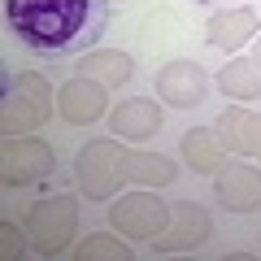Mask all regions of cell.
Segmentation results:
<instances>
[{
    "instance_id": "cell-17",
    "label": "cell",
    "mask_w": 261,
    "mask_h": 261,
    "mask_svg": "<svg viewBox=\"0 0 261 261\" xmlns=\"http://www.w3.org/2000/svg\"><path fill=\"white\" fill-rule=\"evenodd\" d=\"M74 257H83V261L87 257H130V248L126 244H113L109 235H87V240L74 248Z\"/></svg>"
},
{
    "instance_id": "cell-5",
    "label": "cell",
    "mask_w": 261,
    "mask_h": 261,
    "mask_svg": "<svg viewBox=\"0 0 261 261\" xmlns=\"http://www.w3.org/2000/svg\"><path fill=\"white\" fill-rule=\"evenodd\" d=\"M214 196L231 214H252L261 205V170L252 166H222L214 174Z\"/></svg>"
},
{
    "instance_id": "cell-11",
    "label": "cell",
    "mask_w": 261,
    "mask_h": 261,
    "mask_svg": "<svg viewBox=\"0 0 261 261\" xmlns=\"http://www.w3.org/2000/svg\"><path fill=\"white\" fill-rule=\"evenodd\" d=\"M109 126H113L118 140H152L157 126H161V109L148 96H135V100H122L109 113Z\"/></svg>"
},
{
    "instance_id": "cell-6",
    "label": "cell",
    "mask_w": 261,
    "mask_h": 261,
    "mask_svg": "<svg viewBox=\"0 0 261 261\" xmlns=\"http://www.w3.org/2000/svg\"><path fill=\"white\" fill-rule=\"evenodd\" d=\"M70 231H74V205L65 196L44 200V205L31 209V235H35V244L44 252H61L65 240H70Z\"/></svg>"
},
{
    "instance_id": "cell-4",
    "label": "cell",
    "mask_w": 261,
    "mask_h": 261,
    "mask_svg": "<svg viewBox=\"0 0 261 261\" xmlns=\"http://www.w3.org/2000/svg\"><path fill=\"white\" fill-rule=\"evenodd\" d=\"M157 96L174 109H196L209 96V79L196 61H170L166 70H157Z\"/></svg>"
},
{
    "instance_id": "cell-7",
    "label": "cell",
    "mask_w": 261,
    "mask_h": 261,
    "mask_svg": "<svg viewBox=\"0 0 261 261\" xmlns=\"http://www.w3.org/2000/svg\"><path fill=\"white\" fill-rule=\"evenodd\" d=\"M218 140L226 152H240V157H261V113L231 105V109L218 118Z\"/></svg>"
},
{
    "instance_id": "cell-8",
    "label": "cell",
    "mask_w": 261,
    "mask_h": 261,
    "mask_svg": "<svg viewBox=\"0 0 261 261\" xmlns=\"http://www.w3.org/2000/svg\"><path fill=\"white\" fill-rule=\"evenodd\" d=\"M261 31V18L252 5H244V9H226V13H214V18L205 22V35L214 48H222V53H240L244 44H248L252 35Z\"/></svg>"
},
{
    "instance_id": "cell-10",
    "label": "cell",
    "mask_w": 261,
    "mask_h": 261,
    "mask_svg": "<svg viewBox=\"0 0 261 261\" xmlns=\"http://www.w3.org/2000/svg\"><path fill=\"white\" fill-rule=\"evenodd\" d=\"M61 118L70 122V126H87V122H96L105 113V83H96V79H70V83L61 87Z\"/></svg>"
},
{
    "instance_id": "cell-9",
    "label": "cell",
    "mask_w": 261,
    "mask_h": 261,
    "mask_svg": "<svg viewBox=\"0 0 261 261\" xmlns=\"http://www.w3.org/2000/svg\"><path fill=\"white\" fill-rule=\"evenodd\" d=\"M53 170V148L39 140H9L5 144V183L9 187H22L31 178L48 174Z\"/></svg>"
},
{
    "instance_id": "cell-14",
    "label": "cell",
    "mask_w": 261,
    "mask_h": 261,
    "mask_svg": "<svg viewBox=\"0 0 261 261\" xmlns=\"http://www.w3.org/2000/svg\"><path fill=\"white\" fill-rule=\"evenodd\" d=\"M183 157L192 161V170H200V174H218V170L226 166V148L222 140H218V130L209 126H196L183 135Z\"/></svg>"
},
{
    "instance_id": "cell-3",
    "label": "cell",
    "mask_w": 261,
    "mask_h": 261,
    "mask_svg": "<svg viewBox=\"0 0 261 261\" xmlns=\"http://www.w3.org/2000/svg\"><path fill=\"white\" fill-rule=\"evenodd\" d=\"M109 222L122 235H130V240H157L161 226L170 222V205H161L157 196H148V192H135V196H122L118 205L109 209Z\"/></svg>"
},
{
    "instance_id": "cell-16",
    "label": "cell",
    "mask_w": 261,
    "mask_h": 261,
    "mask_svg": "<svg viewBox=\"0 0 261 261\" xmlns=\"http://www.w3.org/2000/svg\"><path fill=\"white\" fill-rule=\"evenodd\" d=\"M126 178L135 183H148V187H166L178 178L174 161L170 157H152V152H126Z\"/></svg>"
},
{
    "instance_id": "cell-2",
    "label": "cell",
    "mask_w": 261,
    "mask_h": 261,
    "mask_svg": "<svg viewBox=\"0 0 261 261\" xmlns=\"http://www.w3.org/2000/svg\"><path fill=\"white\" fill-rule=\"evenodd\" d=\"M74 174H79V187H83L92 200H109L113 187L126 178V148L118 140H96L79 152L74 161Z\"/></svg>"
},
{
    "instance_id": "cell-13",
    "label": "cell",
    "mask_w": 261,
    "mask_h": 261,
    "mask_svg": "<svg viewBox=\"0 0 261 261\" xmlns=\"http://www.w3.org/2000/svg\"><path fill=\"white\" fill-rule=\"evenodd\" d=\"M170 218H174V235H170L166 244H152L157 252H174V248H192V244H200L209 235V218L200 205H192V200H183V205H170Z\"/></svg>"
},
{
    "instance_id": "cell-15",
    "label": "cell",
    "mask_w": 261,
    "mask_h": 261,
    "mask_svg": "<svg viewBox=\"0 0 261 261\" xmlns=\"http://www.w3.org/2000/svg\"><path fill=\"white\" fill-rule=\"evenodd\" d=\"M83 74L113 87V83H126V79L135 74V65H130V57L118 53V48H92V53L83 57Z\"/></svg>"
},
{
    "instance_id": "cell-1",
    "label": "cell",
    "mask_w": 261,
    "mask_h": 261,
    "mask_svg": "<svg viewBox=\"0 0 261 261\" xmlns=\"http://www.w3.org/2000/svg\"><path fill=\"white\" fill-rule=\"evenodd\" d=\"M5 22L39 61H74L100 44L109 0H5Z\"/></svg>"
},
{
    "instance_id": "cell-18",
    "label": "cell",
    "mask_w": 261,
    "mask_h": 261,
    "mask_svg": "<svg viewBox=\"0 0 261 261\" xmlns=\"http://www.w3.org/2000/svg\"><path fill=\"white\" fill-rule=\"evenodd\" d=\"M252 61H257V70H261V39H257V48H252Z\"/></svg>"
},
{
    "instance_id": "cell-12",
    "label": "cell",
    "mask_w": 261,
    "mask_h": 261,
    "mask_svg": "<svg viewBox=\"0 0 261 261\" xmlns=\"http://www.w3.org/2000/svg\"><path fill=\"white\" fill-rule=\"evenodd\" d=\"M218 87H222V96H231V100L240 105H252L261 100V70L252 57H231V61L218 70Z\"/></svg>"
}]
</instances>
